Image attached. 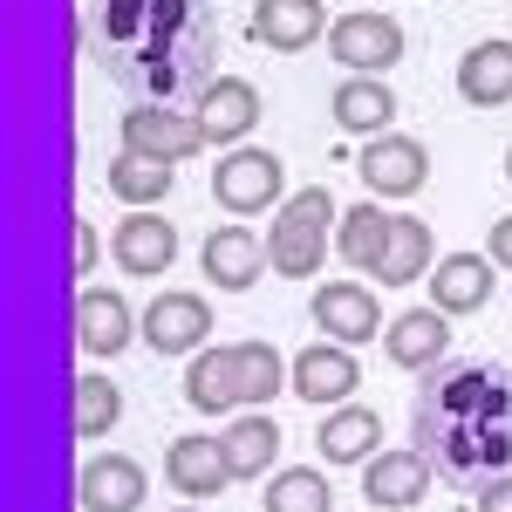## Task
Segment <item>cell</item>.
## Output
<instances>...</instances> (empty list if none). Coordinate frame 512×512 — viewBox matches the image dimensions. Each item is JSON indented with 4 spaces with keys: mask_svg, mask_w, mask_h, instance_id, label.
<instances>
[{
    "mask_svg": "<svg viewBox=\"0 0 512 512\" xmlns=\"http://www.w3.org/2000/svg\"><path fill=\"white\" fill-rule=\"evenodd\" d=\"M342 226V212H335V192L328 185H301V192L280 198L274 226H267V260H274V274L287 280H315L321 260H328V233Z\"/></svg>",
    "mask_w": 512,
    "mask_h": 512,
    "instance_id": "cell-1",
    "label": "cell"
},
{
    "mask_svg": "<svg viewBox=\"0 0 512 512\" xmlns=\"http://www.w3.org/2000/svg\"><path fill=\"white\" fill-rule=\"evenodd\" d=\"M355 171H362L369 198H417L424 178H431V151H424V137L383 130V137L362 144V164H355Z\"/></svg>",
    "mask_w": 512,
    "mask_h": 512,
    "instance_id": "cell-5",
    "label": "cell"
},
{
    "mask_svg": "<svg viewBox=\"0 0 512 512\" xmlns=\"http://www.w3.org/2000/svg\"><path fill=\"white\" fill-rule=\"evenodd\" d=\"M164 485H171L178 499L205 506V499H219L239 478H233V458H226L219 437H171V451H164Z\"/></svg>",
    "mask_w": 512,
    "mask_h": 512,
    "instance_id": "cell-9",
    "label": "cell"
},
{
    "mask_svg": "<svg viewBox=\"0 0 512 512\" xmlns=\"http://www.w3.org/2000/svg\"><path fill=\"white\" fill-rule=\"evenodd\" d=\"M328 35V7L321 0H260L253 7V41L274 55H301Z\"/></svg>",
    "mask_w": 512,
    "mask_h": 512,
    "instance_id": "cell-14",
    "label": "cell"
},
{
    "mask_svg": "<svg viewBox=\"0 0 512 512\" xmlns=\"http://www.w3.org/2000/svg\"><path fill=\"white\" fill-rule=\"evenodd\" d=\"M233 376H239V403H274L287 390V362L274 342H233Z\"/></svg>",
    "mask_w": 512,
    "mask_h": 512,
    "instance_id": "cell-27",
    "label": "cell"
},
{
    "mask_svg": "<svg viewBox=\"0 0 512 512\" xmlns=\"http://www.w3.org/2000/svg\"><path fill=\"white\" fill-rule=\"evenodd\" d=\"M260 506L267 512H328L335 492H328V478H321L315 465H287V472H274V485H267Z\"/></svg>",
    "mask_w": 512,
    "mask_h": 512,
    "instance_id": "cell-28",
    "label": "cell"
},
{
    "mask_svg": "<svg viewBox=\"0 0 512 512\" xmlns=\"http://www.w3.org/2000/svg\"><path fill=\"white\" fill-rule=\"evenodd\" d=\"M506 178H512V144H506Z\"/></svg>",
    "mask_w": 512,
    "mask_h": 512,
    "instance_id": "cell-34",
    "label": "cell"
},
{
    "mask_svg": "<svg viewBox=\"0 0 512 512\" xmlns=\"http://www.w3.org/2000/svg\"><path fill=\"white\" fill-rule=\"evenodd\" d=\"M492 287H499V267H492V253L478 260V253H451V260H437L431 267V308L444 315H478L485 301H492Z\"/></svg>",
    "mask_w": 512,
    "mask_h": 512,
    "instance_id": "cell-16",
    "label": "cell"
},
{
    "mask_svg": "<svg viewBox=\"0 0 512 512\" xmlns=\"http://www.w3.org/2000/svg\"><path fill=\"white\" fill-rule=\"evenodd\" d=\"M485 253H492V267L512 274V219H492V239H485Z\"/></svg>",
    "mask_w": 512,
    "mask_h": 512,
    "instance_id": "cell-30",
    "label": "cell"
},
{
    "mask_svg": "<svg viewBox=\"0 0 512 512\" xmlns=\"http://www.w3.org/2000/svg\"><path fill=\"white\" fill-rule=\"evenodd\" d=\"M137 335H144V315H130V301H123L117 287H82V301H76V342H82V355L110 362V355H123Z\"/></svg>",
    "mask_w": 512,
    "mask_h": 512,
    "instance_id": "cell-11",
    "label": "cell"
},
{
    "mask_svg": "<svg viewBox=\"0 0 512 512\" xmlns=\"http://www.w3.org/2000/svg\"><path fill=\"white\" fill-rule=\"evenodd\" d=\"M315 328L328 342H342V349H362V342L383 335L390 321H383V301H376L362 280H321L315 287Z\"/></svg>",
    "mask_w": 512,
    "mask_h": 512,
    "instance_id": "cell-8",
    "label": "cell"
},
{
    "mask_svg": "<svg viewBox=\"0 0 512 512\" xmlns=\"http://www.w3.org/2000/svg\"><path fill=\"white\" fill-rule=\"evenodd\" d=\"M437 267V239L417 212H390V246H383V287H410Z\"/></svg>",
    "mask_w": 512,
    "mask_h": 512,
    "instance_id": "cell-22",
    "label": "cell"
},
{
    "mask_svg": "<svg viewBox=\"0 0 512 512\" xmlns=\"http://www.w3.org/2000/svg\"><path fill=\"white\" fill-rule=\"evenodd\" d=\"M110 253H117L123 274H137V280L171 274V260H178V226L158 219V212H130L117 226V239H110Z\"/></svg>",
    "mask_w": 512,
    "mask_h": 512,
    "instance_id": "cell-15",
    "label": "cell"
},
{
    "mask_svg": "<svg viewBox=\"0 0 512 512\" xmlns=\"http://www.w3.org/2000/svg\"><path fill=\"white\" fill-rule=\"evenodd\" d=\"M123 417V390L110 383V376H76V437H110Z\"/></svg>",
    "mask_w": 512,
    "mask_h": 512,
    "instance_id": "cell-29",
    "label": "cell"
},
{
    "mask_svg": "<svg viewBox=\"0 0 512 512\" xmlns=\"http://www.w3.org/2000/svg\"><path fill=\"white\" fill-rule=\"evenodd\" d=\"M76 274H96V226L76 219Z\"/></svg>",
    "mask_w": 512,
    "mask_h": 512,
    "instance_id": "cell-31",
    "label": "cell"
},
{
    "mask_svg": "<svg viewBox=\"0 0 512 512\" xmlns=\"http://www.w3.org/2000/svg\"><path fill=\"white\" fill-rule=\"evenodd\" d=\"M198 267H205V280L212 287H226V294H246L260 274H274V260H267V239L246 233V226H219V233H205V246H198Z\"/></svg>",
    "mask_w": 512,
    "mask_h": 512,
    "instance_id": "cell-12",
    "label": "cell"
},
{
    "mask_svg": "<svg viewBox=\"0 0 512 512\" xmlns=\"http://www.w3.org/2000/svg\"><path fill=\"white\" fill-rule=\"evenodd\" d=\"M458 96L472 110H506L512 103V41H478L458 55Z\"/></svg>",
    "mask_w": 512,
    "mask_h": 512,
    "instance_id": "cell-20",
    "label": "cell"
},
{
    "mask_svg": "<svg viewBox=\"0 0 512 512\" xmlns=\"http://www.w3.org/2000/svg\"><path fill=\"white\" fill-rule=\"evenodd\" d=\"M383 349H390L396 369H437L451 355V315L444 308H410L383 328Z\"/></svg>",
    "mask_w": 512,
    "mask_h": 512,
    "instance_id": "cell-19",
    "label": "cell"
},
{
    "mask_svg": "<svg viewBox=\"0 0 512 512\" xmlns=\"http://www.w3.org/2000/svg\"><path fill=\"white\" fill-rule=\"evenodd\" d=\"M478 512H512V478H492V485L478 492Z\"/></svg>",
    "mask_w": 512,
    "mask_h": 512,
    "instance_id": "cell-32",
    "label": "cell"
},
{
    "mask_svg": "<svg viewBox=\"0 0 512 512\" xmlns=\"http://www.w3.org/2000/svg\"><path fill=\"white\" fill-rule=\"evenodd\" d=\"M260 89L246 76H219V82H205L198 89V103H192V117L198 130H205V144H219V151H233V144H246V130L260 123Z\"/></svg>",
    "mask_w": 512,
    "mask_h": 512,
    "instance_id": "cell-10",
    "label": "cell"
},
{
    "mask_svg": "<svg viewBox=\"0 0 512 512\" xmlns=\"http://www.w3.org/2000/svg\"><path fill=\"white\" fill-rule=\"evenodd\" d=\"M287 390L301 396L308 410H335V403H355V390H362V362H355V349H342V342H308V349L294 355V369H287Z\"/></svg>",
    "mask_w": 512,
    "mask_h": 512,
    "instance_id": "cell-4",
    "label": "cell"
},
{
    "mask_svg": "<svg viewBox=\"0 0 512 512\" xmlns=\"http://www.w3.org/2000/svg\"><path fill=\"white\" fill-rule=\"evenodd\" d=\"M178 512H205V506H192V499H185V506H178Z\"/></svg>",
    "mask_w": 512,
    "mask_h": 512,
    "instance_id": "cell-33",
    "label": "cell"
},
{
    "mask_svg": "<svg viewBox=\"0 0 512 512\" xmlns=\"http://www.w3.org/2000/svg\"><path fill=\"white\" fill-rule=\"evenodd\" d=\"M205 335H212L205 294H192V287H164V294H151V308H144V342H151V355H198Z\"/></svg>",
    "mask_w": 512,
    "mask_h": 512,
    "instance_id": "cell-7",
    "label": "cell"
},
{
    "mask_svg": "<svg viewBox=\"0 0 512 512\" xmlns=\"http://www.w3.org/2000/svg\"><path fill=\"white\" fill-rule=\"evenodd\" d=\"M117 137H123V151H137V158H171V164H185V158L205 151V130H198L192 110H158V103L123 110Z\"/></svg>",
    "mask_w": 512,
    "mask_h": 512,
    "instance_id": "cell-6",
    "label": "cell"
},
{
    "mask_svg": "<svg viewBox=\"0 0 512 512\" xmlns=\"http://www.w3.org/2000/svg\"><path fill=\"white\" fill-rule=\"evenodd\" d=\"M219 444H226V458H233V478H260V472L280 465V424L267 417V410L233 417V424L219 431Z\"/></svg>",
    "mask_w": 512,
    "mask_h": 512,
    "instance_id": "cell-25",
    "label": "cell"
},
{
    "mask_svg": "<svg viewBox=\"0 0 512 512\" xmlns=\"http://www.w3.org/2000/svg\"><path fill=\"white\" fill-rule=\"evenodd\" d=\"M431 492V465H424V451H376L369 465H362V499L383 512H403L417 506Z\"/></svg>",
    "mask_w": 512,
    "mask_h": 512,
    "instance_id": "cell-18",
    "label": "cell"
},
{
    "mask_svg": "<svg viewBox=\"0 0 512 512\" xmlns=\"http://www.w3.org/2000/svg\"><path fill=\"white\" fill-rule=\"evenodd\" d=\"M82 492V512H137L144 506V492H151V478L137 458H123V451H96L76 478Z\"/></svg>",
    "mask_w": 512,
    "mask_h": 512,
    "instance_id": "cell-13",
    "label": "cell"
},
{
    "mask_svg": "<svg viewBox=\"0 0 512 512\" xmlns=\"http://www.w3.org/2000/svg\"><path fill=\"white\" fill-rule=\"evenodd\" d=\"M110 198H123L130 212H158L164 198H171V178H178V164L171 158H137V151H123L110 171Z\"/></svg>",
    "mask_w": 512,
    "mask_h": 512,
    "instance_id": "cell-26",
    "label": "cell"
},
{
    "mask_svg": "<svg viewBox=\"0 0 512 512\" xmlns=\"http://www.w3.org/2000/svg\"><path fill=\"white\" fill-rule=\"evenodd\" d=\"M328 55H335L349 76H383V69L403 62V21H396V14H376V7L335 14V21H328Z\"/></svg>",
    "mask_w": 512,
    "mask_h": 512,
    "instance_id": "cell-3",
    "label": "cell"
},
{
    "mask_svg": "<svg viewBox=\"0 0 512 512\" xmlns=\"http://www.w3.org/2000/svg\"><path fill=\"white\" fill-rule=\"evenodd\" d=\"M185 403L198 417H226L239 410V376H233V349H198L185 362Z\"/></svg>",
    "mask_w": 512,
    "mask_h": 512,
    "instance_id": "cell-24",
    "label": "cell"
},
{
    "mask_svg": "<svg viewBox=\"0 0 512 512\" xmlns=\"http://www.w3.org/2000/svg\"><path fill=\"white\" fill-rule=\"evenodd\" d=\"M315 451L328 465H369V458L383 451V417H376L369 403H335V410L321 417V431H315Z\"/></svg>",
    "mask_w": 512,
    "mask_h": 512,
    "instance_id": "cell-17",
    "label": "cell"
},
{
    "mask_svg": "<svg viewBox=\"0 0 512 512\" xmlns=\"http://www.w3.org/2000/svg\"><path fill=\"white\" fill-rule=\"evenodd\" d=\"M212 198H219V212H233V219L280 212V198H287V164H280L274 151L233 144L226 158L212 164Z\"/></svg>",
    "mask_w": 512,
    "mask_h": 512,
    "instance_id": "cell-2",
    "label": "cell"
},
{
    "mask_svg": "<svg viewBox=\"0 0 512 512\" xmlns=\"http://www.w3.org/2000/svg\"><path fill=\"white\" fill-rule=\"evenodd\" d=\"M328 110H335V123H342L349 137H383L396 123V96H390L383 76H342L335 96H328Z\"/></svg>",
    "mask_w": 512,
    "mask_h": 512,
    "instance_id": "cell-21",
    "label": "cell"
},
{
    "mask_svg": "<svg viewBox=\"0 0 512 512\" xmlns=\"http://www.w3.org/2000/svg\"><path fill=\"white\" fill-rule=\"evenodd\" d=\"M383 246H390V212L383 205H349L342 212V226H335V253H342V267L349 274H383Z\"/></svg>",
    "mask_w": 512,
    "mask_h": 512,
    "instance_id": "cell-23",
    "label": "cell"
}]
</instances>
